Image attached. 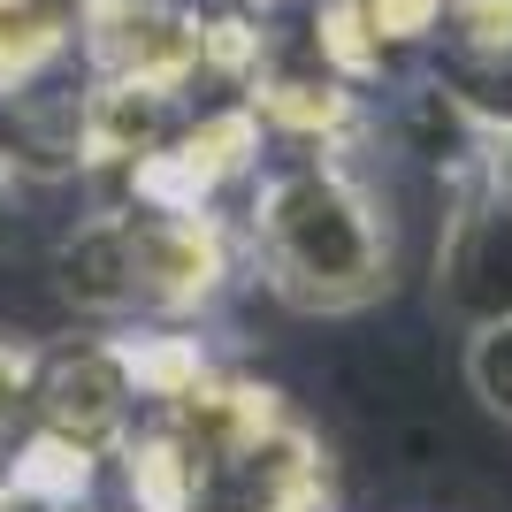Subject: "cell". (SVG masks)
Segmentation results:
<instances>
[{
    "instance_id": "obj_1",
    "label": "cell",
    "mask_w": 512,
    "mask_h": 512,
    "mask_svg": "<svg viewBox=\"0 0 512 512\" xmlns=\"http://www.w3.org/2000/svg\"><path fill=\"white\" fill-rule=\"evenodd\" d=\"M253 253L291 314H360L398 283L383 199L329 153H299L253 184Z\"/></svg>"
},
{
    "instance_id": "obj_2",
    "label": "cell",
    "mask_w": 512,
    "mask_h": 512,
    "mask_svg": "<svg viewBox=\"0 0 512 512\" xmlns=\"http://www.w3.org/2000/svg\"><path fill=\"white\" fill-rule=\"evenodd\" d=\"M123 222V253H130V291L138 314L153 321H192L207 314L237 276L230 230L214 207H169V199H107Z\"/></svg>"
},
{
    "instance_id": "obj_3",
    "label": "cell",
    "mask_w": 512,
    "mask_h": 512,
    "mask_svg": "<svg viewBox=\"0 0 512 512\" xmlns=\"http://www.w3.org/2000/svg\"><path fill=\"white\" fill-rule=\"evenodd\" d=\"M260 146H268V130L260 115L245 107V92L222 107H192L184 123L169 130V146L153 153L146 169L130 176L115 199H169V207H214V199L260 176Z\"/></svg>"
},
{
    "instance_id": "obj_4",
    "label": "cell",
    "mask_w": 512,
    "mask_h": 512,
    "mask_svg": "<svg viewBox=\"0 0 512 512\" xmlns=\"http://www.w3.org/2000/svg\"><path fill=\"white\" fill-rule=\"evenodd\" d=\"M138 421V383L123 367V344L115 337H85V344H54L39 352V375H31V428H54L85 451H115L123 428Z\"/></svg>"
},
{
    "instance_id": "obj_5",
    "label": "cell",
    "mask_w": 512,
    "mask_h": 512,
    "mask_svg": "<svg viewBox=\"0 0 512 512\" xmlns=\"http://www.w3.org/2000/svg\"><path fill=\"white\" fill-rule=\"evenodd\" d=\"M436 306L459 329L512 314V214L474 184V169H459V199L436 237Z\"/></svg>"
},
{
    "instance_id": "obj_6",
    "label": "cell",
    "mask_w": 512,
    "mask_h": 512,
    "mask_svg": "<svg viewBox=\"0 0 512 512\" xmlns=\"http://www.w3.org/2000/svg\"><path fill=\"white\" fill-rule=\"evenodd\" d=\"M85 62L100 77L192 92L207 77L199 69V8H184V0H100L85 23Z\"/></svg>"
},
{
    "instance_id": "obj_7",
    "label": "cell",
    "mask_w": 512,
    "mask_h": 512,
    "mask_svg": "<svg viewBox=\"0 0 512 512\" xmlns=\"http://www.w3.org/2000/svg\"><path fill=\"white\" fill-rule=\"evenodd\" d=\"M184 115H192L184 92L138 85V77H100L92 69L85 92H77V161H85V176H115V192H123L130 176L169 146V130Z\"/></svg>"
},
{
    "instance_id": "obj_8",
    "label": "cell",
    "mask_w": 512,
    "mask_h": 512,
    "mask_svg": "<svg viewBox=\"0 0 512 512\" xmlns=\"http://www.w3.org/2000/svg\"><path fill=\"white\" fill-rule=\"evenodd\" d=\"M214 512H337V482H329V451L306 421L283 413L214 490Z\"/></svg>"
},
{
    "instance_id": "obj_9",
    "label": "cell",
    "mask_w": 512,
    "mask_h": 512,
    "mask_svg": "<svg viewBox=\"0 0 512 512\" xmlns=\"http://www.w3.org/2000/svg\"><path fill=\"white\" fill-rule=\"evenodd\" d=\"M245 107L260 115L268 138H291V146H314V153L344 146L360 130V85L329 77L321 62H306V69L260 62V77L245 85Z\"/></svg>"
},
{
    "instance_id": "obj_10",
    "label": "cell",
    "mask_w": 512,
    "mask_h": 512,
    "mask_svg": "<svg viewBox=\"0 0 512 512\" xmlns=\"http://www.w3.org/2000/svg\"><path fill=\"white\" fill-rule=\"evenodd\" d=\"M107 459H123V490L138 512H214V467L169 413H138Z\"/></svg>"
},
{
    "instance_id": "obj_11",
    "label": "cell",
    "mask_w": 512,
    "mask_h": 512,
    "mask_svg": "<svg viewBox=\"0 0 512 512\" xmlns=\"http://www.w3.org/2000/svg\"><path fill=\"white\" fill-rule=\"evenodd\" d=\"M54 291H62L77 314H138V291H130V253H123V222L115 207L92 214L77 237H62V253H54Z\"/></svg>"
},
{
    "instance_id": "obj_12",
    "label": "cell",
    "mask_w": 512,
    "mask_h": 512,
    "mask_svg": "<svg viewBox=\"0 0 512 512\" xmlns=\"http://www.w3.org/2000/svg\"><path fill=\"white\" fill-rule=\"evenodd\" d=\"M92 0H0V92L39 85L46 69L85 46Z\"/></svg>"
},
{
    "instance_id": "obj_13",
    "label": "cell",
    "mask_w": 512,
    "mask_h": 512,
    "mask_svg": "<svg viewBox=\"0 0 512 512\" xmlns=\"http://www.w3.org/2000/svg\"><path fill=\"white\" fill-rule=\"evenodd\" d=\"M115 344H123V367H130V383H138V413L184 398V390L214 367L207 344H199L184 321H161V329H123Z\"/></svg>"
},
{
    "instance_id": "obj_14",
    "label": "cell",
    "mask_w": 512,
    "mask_h": 512,
    "mask_svg": "<svg viewBox=\"0 0 512 512\" xmlns=\"http://www.w3.org/2000/svg\"><path fill=\"white\" fill-rule=\"evenodd\" d=\"M390 54H398V46L375 31L367 0H314V62L329 69V77L375 85V77L390 69Z\"/></svg>"
},
{
    "instance_id": "obj_15",
    "label": "cell",
    "mask_w": 512,
    "mask_h": 512,
    "mask_svg": "<svg viewBox=\"0 0 512 512\" xmlns=\"http://www.w3.org/2000/svg\"><path fill=\"white\" fill-rule=\"evenodd\" d=\"M444 69H467V62H497L512 46V0H444Z\"/></svg>"
},
{
    "instance_id": "obj_16",
    "label": "cell",
    "mask_w": 512,
    "mask_h": 512,
    "mask_svg": "<svg viewBox=\"0 0 512 512\" xmlns=\"http://www.w3.org/2000/svg\"><path fill=\"white\" fill-rule=\"evenodd\" d=\"M467 390L482 398V413H490V421L512 428V314L467 329Z\"/></svg>"
},
{
    "instance_id": "obj_17",
    "label": "cell",
    "mask_w": 512,
    "mask_h": 512,
    "mask_svg": "<svg viewBox=\"0 0 512 512\" xmlns=\"http://www.w3.org/2000/svg\"><path fill=\"white\" fill-rule=\"evenodd\" d=\"M436 85L459 100V115H467L474 130H505L512 123V46L497 54V62H467V69H444Z\"/></svg>"
},
{
    "instance_id": "obj_18",
    "label": "cell",
    "mask_w": 512,
    "mask_h": 512,
    "mask_svg": "<svg viewBox=\"0 0 512 512\" xmlns=\"http://www.w3.org/2000/svg\"><path fill=\"white\" fill-rule=\"evenodd\" d=\"M31 375H39V352L0 337V444L31 428Z\"/></svg>"
},
{
    "instance_id": "obj_19",
    "label": "cell",
    "mask_w": 512,
    "mask_h": 512,
    "mask_svg": "<svg viewBox=\"0 0 512 512\" xmlns=\"http://www.w3.org/2000/svg\"><path fill=\"white\" fill-rule=\"evenodd\" d=\"M367 16L390 46H428L436 23H444V0H367Z\"/></svg>"
},
{
    "instance_id": "obj_20",
    "label": "cell",
    "mask_w": 512,
    "mask_h": 512,
    "mask_svg": "<svg viewBox=\"0 0 512 512\" xmlns=\"http://www.w3.org/2000/svg\"><path fill=\"white\" fill-rule=\"evenodd\" d=\"M474 184H482V192H490L497 207L512 214V123L474 138Z\"/></svg>"
},
{
    "instance_id": "obj_21",
    "label": "cell",
    "mask_w": 512,
    "mask_h": 512,
    "mask_svg": "<svg viewBox=\"0 0 512 512\" xmlns=\"http://www.w3.org/2000/svg\"><path fill=\"white\" fill-rule=\"evenodd\" d=\"M0 512H100L92 490H31L16 474H0Z\"/></svg>"
},
{
    "instance_id": "obj_22",
    "label": "cell",
    "mask_w": 512,
    "mask_h": 512,
    "mask_svg": "<svg viewBox=\"0 0 512 512\" xmlns=\"http://www.w3.org/2000/svg\"><path fill=\"white\" fill-rule=\"evenodd\" d=\"M23 176L0 161V260H16V245H23V192H16Z\"/></svg>"
}]
</instances>
